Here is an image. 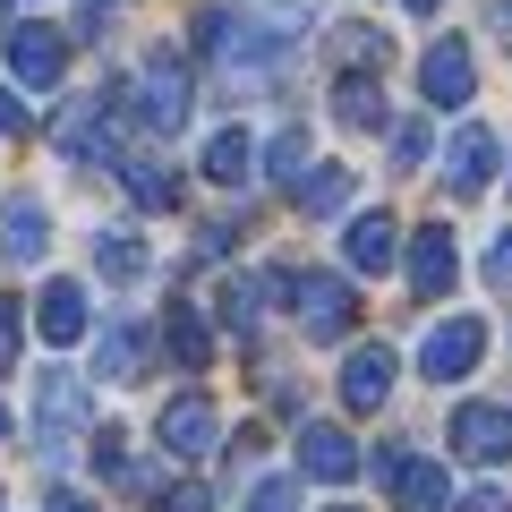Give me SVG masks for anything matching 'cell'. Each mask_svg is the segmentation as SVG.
I'll return each mask as SVG.
<instances>
[{
    "mask_svg": "<svg viewBox=\"0 0 512 512\" xmlns=\"http://www.w3.org/2000/svg\"><path fill=\"white\" fill-rule=\"evenodd\" d=\"M495 35H504V43H512V0H495Z\"/></svg>",
    "mask_w": 512,
    "mask_h": 512,
    "instance_id": "35",
    "label": "cell"
},
{
    "mask_svg": "<svg viewBox=\"0 0 512 512\" xmlns=\"http://www.w3.org/2000/svg\"><path fill=\"white\" fill-rule=\"evenodd\" d=\"M299 470H308V478H333V487H342V478H359V444H350L342 427L308 419V427H299Z\"/></svg>",
    "mask_w": 512,
    "mask_h": 512,
    "instance_id": "12",
    "label": "cell"
},
{
    "mask_svg": "<svg viewBox=\"0 0 512 512\" xmlns=\"http://www.w3.org/2000/svg\"><path fill=\"white\" fill-rule=\"evenodd\" d=\"M384 402H393V342H359L342 359V410L367 419V410H384Z\"/></svg>",
    "mask_w": 512,
    "mask_h": 512,
    "instance_id": "8",
    "label": "cell"
},
{
    "mask_svg": "<svg viewBox=\"0 0 512 512\" xmlns=\"http://www.w3.org/2000/svg\"><path fill=\"white\" fill-rule=\"evenodd\" d=\"M342 512H350V504H342Z\"/></svg>",
    "mask_w": 512,
    "mask_h": 512,
    "instance_id": "39",
    "label": "cell"
},
{
    "mask_svg": "<svg viewBox=\"0 0 512 512\" xmlns=\"http://www.w3.org/2000/svg\"><path fill=\"white\" fill-rule=\"evenodd\" d=\"M154 436H163L171 461H205V453H214V436H222V419H214L205 393H180V402H163V427H154Z\"/></svg>",
    "mask_w": 512,
    "mask_h": 512,
    "instance_id": "6",
    "label": "cell"
},
{
    "mask_svg": "<svg viewBox=\"0 0 512 512\" xmlns=\"http://www.w3.org/2000/svg\"><path fill=\"white\" fill-rule=\"evenodd\" d=\"M333 52H342L350 69H376V60H384V35H376V26H333Z\"/></svg>",
    "mask_w": 512,
    "mask_h": 512,
    "instance_id": "25",
    "label": "cell"
},
{
    "mask_svg": "<svg viewBox=\"0 0 512 512\" xmlns=\"http://www.w3.org/2000/svg\"><path fill=\"white\" fill-rule=\"evenodd\" d=\"M35 333H43L52 350H69L77 333H86V282H69V274L43 282V299H35Z\"/></svg>",
    "mask_w": 512,
    "mask_h": 512,
    "instance_id": "11",
    "label": "cell"
},
{
    "mask_svg": "<svg viewBox=\"0 0 512 512\" xmlns=\"http://www.w3.org/2000/svg\"><path fill=\"white\" fill-rule=\"evenodd\" d=\"M299 163H308V137H299V128H282L274 146H265V180H299Z\"/></svg>",
    "mask_w": 512,
    "mask_h": 512,
    "instance_id": "26",
    "label": "cell"
},
{
    "mask_svg": "<svg viewBox=\"0 0 512 512\" xmlns=\"http://www.w3.org/2000/svg\"><path fill=\"white\" fill-rule=\"evenodd\" d=\"M410 291H419V299L453 291V231H444V222H427V231L410 239Z\"/></svg>",
    "mask_w": 512,
    "mask_h": 512,
    "instance_id": "15",
    "label": "cell"
},
{
    "mask_svg": "<svg viewBox=\"0 0 512 512\" xmlns=\"http://www.w3.org/2000/svg\"><path fill=\"white\" fill-rule=\"evenodd\" d=\"M43 512H94V504H86V495H52V504H43Z\"/></svg>",
    "mask_w": 512,
    "mask_h": 512,
    "instance_id": "34",
    "label": "cell"
},
{
    "mask_svg": "<svg viewBox=\"0 0 512 512\" xmlns=\"http://www.w3.org/2000/svg\"><path fill=\"white\" fill-rule=\"evenodd\" d=\"M248 163H256V137H248V128H222L214 146H205V180H214V188H239V180H248Z\"/></svg>",
    "mask_w": 512,
    "mask_h": 512,
    "instance_id": "18",
    "label": "cell"
},
{
    "mask_svg": "<svg viewBox=\"0 0 512 512\" xmlns=\"http://www.w3.org/2000/svg\"><path fill=\"white\" fill-rule=\"evenodd\" d=\"M402 9H419V18H427V9H436V0H402Z\"/></svg>",
    "mask_w": 512,
    "mask_h": 512,
    "instance_id": "36",
    "label": "cell"
},
{
    "mask_svg": "<svg viewBox=\"0 0 512 512\" xmlns=\"http://www.w3.org/2000/svg\"><path fill=\"white\" fill-rule=\"evenodd\" d=\"M0 444H9V410H0Z\"/></svg>",
    "mask_w": 512,
    "mask_h": 512,
    "instance_id": "37",
    "label": "cell"
},
{
    "mask_svg": "<svg viewBox=\"0 0 512 512\" xmlns=\"http://www.w3.org/2000/svg\"><path fill=\"white\" fill-rule=\"evenodd\" d=\"M291 299H299V316H308L316 342H342V333L359 325V299H350L342 274H291Z\"/></svg>",
    "mask_w": 512,
    "mask_h": 512,
    "instance_id": "4",
    "label": "cell"
},
{
    "mask_svg": "<svg viewBox=\"0 0 512 512\" xmlns=\"http://www.w3.org/2000/svg\"><path fill=\"white\" fill-rule=\"evenodd\" d=\"M487 180H495V137L470 120V128L453 137V146H444V188H453V197H478Z\"/></svg>",
    "mask_w": 512,
    "mask_h": 512,
    "instance_id": "13",
    "label": "cell"
},
{
    "mask_svg": "<svg viewBox=\"0 0 512 512\" xmlns=\"http://www.w3.org/2000/svg\"><path fill=\"white\" fill-rule=\"evenodd\" d=\"M128 197L146 205V214H163V205H180V180L163 163H128Z\"/></svg>",
    "mask_w": 512,
    "mask_h": 512,
    "instance_id": "24",
    "label": "cell"
},
{
    "mask_svg": "<svg viewBox=\"0 0 512 512\" xmlns=\"http://www.w3.org/2000/svg\"><path fill=\"white\" fill-rule=\"evenodd\" d=\"M393 248H402L393 214H359V222H350V265H359V274H384V265H393Z\"/></svg>",
    "mask_w": 512,
    "mask_h": 512,
    "instance_id": "17",
    "label": "cell"
},
{
    "mask_svg": "<svg viewBox=\"0 0 512 512\" xmlns=\"http://www.w3.org/2000/svg\"><path fill=\"white\" fill-rule=\"evenodd\" d=\"M342 205H350V171L342 163L299 171V214H342Z\"/></svg>",
    "mask_w": 512,
    "mask_h": 512,
    "instance_id": "20",
    "label": "cell"
},
{
    "mask_svg": "<svg viewBox=\"0 0 512 512\" xmlns=\"http://www.w3.org/2000/svg\"><path fill=\"white\" fill-rule=\"evenodd\" d=\"M35 427H43V470H60L69 461V444H77V427H86V376H43V402H35Z\"/></svg>",
    "mask_w": 512,
    "mask_h": 512,
    "instance_id": "1",
    "label": "cell"
},
{
    "mask_svg": "<svg viewBox=\"0 0 512 512\" xmlns=\"http://www.w3.org/2000/svg\"><path fill=\"white\" fill-rule=\"evenodd\" d=\"M18 128H26V111L9 103V86H0V137H18Z\"/></svg>",
    "mask_w": 512,
    "mask_h": 512,
    "instance_id": "33",
    "label": "cell"
},
{
    "mask_svg": "<svg viewBox=\"0 0 512 512\" xmlns=\"http://www.w3.org/2000/svg\"><path fill=\"white\" fill-rule=\"evenodd\" d=\"M419 86H427V103L461 111V103H470V86H478V60L461 52V43H436V52L419 60Z\"/></svg>",
    "mask_w": 512,
    "mask_h": 512,
    "instance_id": "14",
    "label": "cell"
},
{
    "mask_svg": "<svg viewBox=\"0 0 512 512\" xmlns=\"http://www.w3.org/2000/svg\"><path fill=\"white\" fill-rule=\"evenodd\" d=\"M453 444H461V461H478V470L512 461V410H495V402H461V410H453Z\"/></svg>",
    "mask_w": 512,
    "mask_h": 512,
    "instance_id": "7",
    "label": "cell"
},
{
    "mask_svg": "<svg viewBox=\"0 0 512 512\" xmlns=\"http://www.w3.org/2000/svg\"><path fill=\"white\" fill-rule=\"evenodd\" d=\"M94 9H103V0H94Z\"/></svg>",
    "mask_w": 512,
    "mask_h": 512,
    "instance_id": "38",
    "label": "cell"
},
{
    "mask_svg": "<svg viewBox=\"0 0 512 512\" xmlns=\"http://www.w3.org/2000/svg\"><path fill=\"white\" fill-rule=\"evenodd\" d=\"M461 512H512V504H504L495 487H478V495H461Z\"/></svg>",
    "mask_w": 512,
    "mask_h": 512,
    "instance_id": "32",
    "label": "cell"
},
{
    "mask_svg": "<svg viewBox=\"0 0 512 512\" xmlns=\"http://www.w3.org/2000/svg\"><path fill=\"white\" fill-rule=\"evenodd\" d=\"M163 512H214V495H205V487H171Z\"/></svg>",
    "mask_w": 512,
    "mask_h": 512,
    "instance_id": "31",
    "label": "cell"
},
{
    "mask_svg": "<svg viewBox=\"0 0 512 512\" xmlns=\"http://www.w3.org/2000/svg\"><path fill=\"white\" fill-rule=\"evenodd\" d=\"M376 478H384V495H393L402 512H444V504H453V487H444V470H436V461L393 453V444L376 453Z\"/></svg>",
    "mask_w": 512,
    "mask_h": 512,
    "instance_id": "3",
    "label": "cell"
},
{
    "mask_svg": "<svg viewBox=\"0 0 512 512\" xmlns=\"http://www.w3.org/2000/svg\"><path fill=\"white\" fill-rule=\"evenodd\" d=\"M9 367H18V308L0 299V376H9Z\"/></svg>",
    "mask_w": 512,
    "mask_h": 512,
    "instance_id": "29",
    "label": "cell"
},
{
    "mask_svg": "<svg viewBox=\"0 0 512 512\" xmlns=\"http://www.w3.org/2000/svg\"><path fill=\"white\" fill-rule=\"evenodd\" d=\"M43 248H52V214H43V197H9V205H0V256H9V265H43Z\"/></svg>",
    "mask_w": 512,
    "mask_h": 512,
    "instance_id": "10",
    "label": "cell"
},
{
    "mask_svg": "<svg viewBox=\"0 0 512 512\" xmlns=\"http://www.w3.org/2000/svg\"><path fill=\"white\" fill-rule=\"evenodd\" d=\"M248 18H256V35L299 43V35H308V18H316V0H248Z\"/></svg>",
    "mask_w": 512,
    "mask_h": 512,
    "instance_id": "21",
    "label": "cell"
},
{
    "mask_svg": "<svg viewBox=\"0 0 512 512\" xmlns=\"http://www.w3.org/2000/svg\"><path fill=\"white\" fill-rule=\"evenodd\" d=\"M163 342H171V359H180L188 376H197V367L214 359V333H205V316L188 308V299H180V308H171V325H163Z\"/></svg>",
    "mask_w": 512,
    "mask_h": 512,
    "instance_id": "19",
    "label": "cell"
},
{
    "mask_svg": "<svg viewBox=\"0 0 512 512\" xmlns=\"http://www.w3.org/2000/svg\"><path fill=\"white\" fill-rule=\"evenodd\" d=\"M137 367H146V325H103L94 376H111V384H137Z\"/></svg>",
    "mask_w": 512,
    "mask_h": 512,
    "instance_id": "16",
    "label": "cell"
},
{
    "mask_svg": "<svg viewBox=\"0 0 512 512\" xmlns=\"http://www.w3.org/2000/svg\"><path fill=\"white\" fill-rule=\"evenodd\" d=\"M239 512H299V487H291V478H256Z\"/></svg>",
    "mask_w": 512,
    "mask_h": 512,
    "instance_id": "27",
    "label": "cell"
},
{
    "mask_svg": "<svg viewBox=\"0 0 512 512\" xmlns=\"http://www.w3.org/2000/svg\"><path fill=\"white\" fill-rule=\"evenodd\" d=\"M137 120H146L154 137L188 128V69H180V52H154L146 69H137Z\"/></svg>",
    "mask_w": 512,
    "mask_h": 512,
    "instance_id": "2",
    "label": "cell"
},
{
    "mask_svg": "<svg viewBox=\"0 0 512 512\" xmlns=\"http://www.w3.org/2000/svg\"><path fill=\"white\" fill-rule=\"evenodd\" d=\"M487 282H495V291H512V231L487 248Z\"/></svg>",
    "mask_w": 512,
    "mask_h": 512,
    "instance_id": "30",
    "label": "cell"
},
{
    "mask_svg": "<svg viewBox=\"0 0 512 512\" xmlns=\"http://www.w3.org/2000/svg\"><path fill=\"white\" fill-rule=\"evenodd\" d=\"M478 350H487V325H478V316H444V325L419 342V367L436 384H453V376H470V367H478Z\"/></svg>",
    "mask_w": 512,
    "mask_h": 512,
    "instance_id": "5",
    "label": "cell"
},
{
    "mask_svg": "<svg viewBox=\"0 0 512 512\" xmlns=\"http://www.w3.org/2000/svg\"><path fill=\"white\" fill-rule=\"evenodd\" d=\"M9 69L26 77V86H60V69H69V43H60V26H9Z\"/></svg>",
    "mask_w": 512,
    "mask_h": 512,
    "instance_id": "9",
    "label": "cell"
},
{
    "mask_svg": "<svg viewBox=\"0 0 512 512\" xmlns=\"http://www.w3.org/2000/svg\"><path fill=\"white\" fill-rule=\"evenodd\" d=\"M393 163H427V128H419V120L393 128Z\"/></svg>",
    "mask_w": 512,
    "mask_h": 512,
    "instance_id": "28",
    "label": "cell"
},
{
    "mask_svg": "<svg viewBox=\"0 0 512 512\" xmlns=\"http://www.w3.org/2000/svg\"><path fill=\"white\" fill-rule=\"evenodd\" d=\"M94 265H103L111 282H137V274H146V239H137V231H111V239H94Z\"/></svg>",
    "mask_w": 512,
    "mask_h": 512,
    "instance_id": "23",
    "label": "cell"
},
{
    "mask_svg": "<svg viewBox=\"0 0 512 512\" xmlns=\"http://www.w3.org/2000/svg\"><path fill=\"white\" fill-rule=\"evenodd\" d=\"M333 111H342L350 128H376V120H384V94H376V77H367V69H350V77H342V94H333Z\"/></svg>",
    "mask_w": 512,
    "mask_h": 512,
    "instance_id": "22",
    "label": "cell"
}]
</instances>
